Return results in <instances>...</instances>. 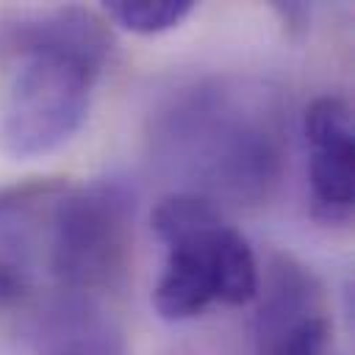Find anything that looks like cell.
I'll return each mask as SVG.
<instances>
[{
  "label": "cell",
  "mask_w": 355,
  "mask_h": 355,
  "mask_svg": "<svg viewBox=\"0 0 355 355\" xmlns=\"http://www.w3.org/2000/svg\"><path fill=\"white\" fill-rule=\"evenodd\" d=\"M136 191L119 178L67 186L50 216V280L69 294H89L119 280L128 263Z\"/></svg>",
  "instance_id": "4"
},
{
  "label": "cell",
  "mask_w": 355,
  "mask_h": 355,
  "mask_svg": "<svg viewBox=\"0 0 355 355\" xmlns=\"http://www.w3.org/2000/svg\"><path fill=\"white\" fill-rule=\"evenodd\" d=\"M64 183L33 180L0 191V313L50 280V216Z\"/></svg>",
  "instance_id": "6"
},
{
  "label": "cell",
  "mask_w": 355,
  "mask_h": 355,
  "mask_svg": "<svg viewBox=\"0 0 355 355\" xmlns=\"http://www.w3.org/2000/svg\"><path fill=\"white\" fill-rule=\"evenodd\" d=\"M161 158L189 180L191 194L211 202H255L283 169V130L263 89L244 83H200L158 116Z\"/></svg>",
  "instance_id": "2"
},
{
  "label": "cell",
  "mask_w": 355,
  "mask_h": 355,
  "mask_svg": "<svg viewBox=\"0 0 355 355\" xmlns=\"http://www.w3.org/2000/svg\"><path fill=\"white\" fill-rule=\"evenodd\" d=\"M255 300L252 355H341L327 288L311 266L272 258Z\"/></svg>",
  "instance_id": "5"
},
{
  "label": "cell",
  "mask_w": 355,
  "mask_h": 355,
  "mask_svg": "<svg viewBox=\"0 0 355 355\" xmlns=\"http://www.w3.org/2000/svg\"><path fill=\"white\" fill-rule=\"evenodd\" d=\"M36 355H125V347L100 313L69 300L44 319Z\"/></svg>",
  "instance_id": "8"
},
{
  "label": "cell",
  "mask_w": 355,
  "mask_h": 355,
  "mask_svg": "<svg viewBox=\"0 0 355 355\" xmlns=\"http://www.w3.org/2000/svg\"><path fill=\"white\" fill-rule=\"evenodd\" d=\"M194 11L191 0H111L105 14L130 33L153 36L178 28Z\"/></svg>",
  "instance_id": "9"
},
{
  "label": "cell",
  "mask_w": 355,
  "mask_h": 355,
  "mask_svg": "<svg viewBox=\"0 0 355 355\" xmlns=\"http://www.w3.org/2000/svg\"><path fill=\"white\" fill-rule=\"evenodd\" d=\"M153 230L166 255L153 305L166 322H186L211 305L255 300L261 272L250 241L225 222L216 202L175 191L153 208Z\"/></svg>",
  "instance_id": "3"
},
{
  "label": "cell",
  "mask_w": 355,
  "mask_h": 355,
  "mask_svg": "<svg viewBox=\"0 0 355 355\" xmlns=\"http://www.w3.org/2000/svg\"><path fill=\"white\" fill-rule=\"evenodd\" d=\"M111 55L105 22L80 6L0 14V147L39 158L64 147L86 122Z\"/></svg>",
  "instance_id": "1"
},
{
  "label": "cell",
  "mask_w": 355,
  "mask_h": 355,
  "mask_svg": "<svg viewBox=\"0 0 355 355\" xmlns=\"http://www.w3.org/2000/svg\"><path fill=\"white\" fill-rule=\"evenodd\" d=\"M308 186L311 208L327 225H344L352 216V161L355 125L344 94H322L305 111Z\"/></svg>",
  "instance_id": "7"
}]
</instances>
